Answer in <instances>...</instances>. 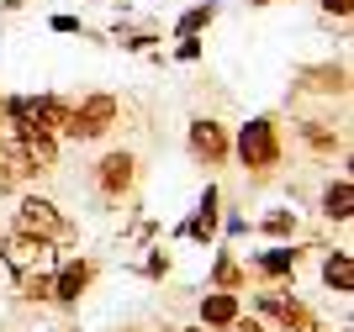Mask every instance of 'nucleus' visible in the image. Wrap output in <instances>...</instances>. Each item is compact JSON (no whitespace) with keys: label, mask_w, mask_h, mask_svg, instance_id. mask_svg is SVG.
I'll list each match as a JSON object with an SVG mask.
<instances>
[{"label":"nucleus","mask_w":354,"mask_h":332,"mask_svg":"<svg viewBox=\"0 0 354 332\" xmlns=\"http://www.w3.org/2000/svg\"><path fill=\"white\" fill-rule=\"evenodd\" d=\"M323 6V16H333V21H349V11H354V0H317Z\"/></svg>","instance_id":"20"},{"label":"nucleus","mask_w":354,"mask_h":332,"mask_svg":"<svg viewBox=\"0 0 354 332\" xmlns=\"http://www.w3.org/2000/svg\"><path fill=\"white\" fill-rule=\"evenodd\" d=\"M233 332H265V322H254V317H238Z\"/></svg>","instance_id":"25"},{"label":"nucleus","mask_w":354,"mask_h":332,"mask_svg":"<svg viewBox=\"0 0 354 332\" xmlns=\"http://www.w3.org/2000/svg\"><path fill=\"white\" fill-rule=\"evenodd\" d=\"M185 148H191V159L201 164L207 174H217L222 164L233 159V132L222 127L217 116H196L191 132H185Z\"/></svg>","instance_id":"5"},{"label":"nucleus","mask_w":354,"mask_h":332,"mask_svg":"<svg viewBox=\"0 0 354 332\" xmlns=\"http://www.w3.org/2000/svg\"><path fill=\"white\" fill-rule=\"evenodd\" d=\"M191 332H207V327H191Z\"/></svg>","instance_id":"29"},{"label":"nucleus","mask_w":354,"mask_h":332,"mask_svg":"<svg viewBox=\"0 0 354 332\" xmlns=\"http://www.w3.org/2000/svg\"><path fill=\"white\" fill-rule=\"evenodd\" d=\"M53 253H59L53 243L27 237V232H6L0 237V259H6L11 275H43V269H53Z\"/></svg>","instance_id":"6"},{"label":"nucleus","mask_w":354,"mask_h":332,"mask_svg":"<svg viewBox=\"0 0 354 332\" xmlns=\"http://www.w3.org/2000/svg\"><path fill=\"white\" fill-rule=\"evenodd\" d=\"M323 285L339 290V295H349V290H354V259H349V248H333V253L323 259Z\"/></svg>","instance_id":"15"},{"label":"nucleus","mask_w":354,"mask_h":332,"mask_svg":"<svg viewBox=\"0 0 354 332\" xmlns=\"http://www.w3.org/2000/svg\"><path fill=\"white\" fill-rule=\"evenodd\" d=\"M243 285H249V264H238L233 253L222 248V253H217V264H212V290H233V295H238Z\"/></svg>","instance_id":"16"},{"label":"nucleus","mask_w":354,"mask_h":332,"mask_svg":"<svg viewBox=\"0 0 354 332\" xmlns=\"http://www.w3.org/2000/svg\"><path fill=\"white\" fill-rule=\"evenodd\" d=\"M175 58H180V64H196V58H201V37H180Z\"/></svg>","instance_id":"21"},{"label":"nucleus","mask_w":354,"mask_h":332,"mask_svg":"<svg viewBox=\"0 0 354 332\" xmlns=\"http://www.w3.org/2000/svg\"><path fill=\"white\" fill-rule=\"evenodd\" d=\"M0 121H6V95H0Z\"/></svg>","instance_id":"28"},{"label":"nucleus","mask_w":354,"mask_h":332,"mask_svg":"<svg viewBox=\"0 0 354 332\" xmlns=\"http://www.w3.org/2000/svg\"><path fill=\"white\" fill-rule=\"evenodd\" d=\"M233 159L243 164L254 179H270V174L281 169V159H286L281 121H275V116H254V121H243V127L233 132Z\"/></svg>","instance_id":"1"},{"label":"nucleus","mask_w":354,"mask_h":332,"mask_svg":"<svg viewBox=\"0 0 354 332\" xmlns=\"http://www.w3.org/2000/svg\"><path fill=\"white\" fill-rule=\"evenodd\" d=\"M212 21H217V6L207 0V6H191V11L180 16L175 32H180V37H201V27H212Z\"/></svg>","instance_id":"19"},{"label":"nucleus","mask_w":354,"mask_h":332,"mask_svg":"<svg viewBox=\"0 0 354 332\" xmlns=\"http://www.w3.org/2000/svg\"><path fill=\"white\" fill-rule=\"evenodd\" d=\"M291 332H323V327H317V317H301V322H296Z\"/></svg>","instance_id":"26"},{"label":"nucleus","mask_w":354,"mask_h":332,"mask_svg":"<svg viewBox=\"0 0 354 332\" xmlns=\"http://www.w3.org/2000/svg\"><path fill=\"white\" fill-rule=\"evenodd\" d=\"M53 32H85V21L80 16H53Z\"/></svg>","instance_id":"23"},{"label":"nucleus","mask_w":354,"mask_h":332,"mask_svg":"<svg viewBox=\"0 0 354 332\" xmlns=\"http://www.w3.org/2000/svg\"><path fill=\"white\" fill-rule=\"evenodd\" d=\"M265 6H281V0H254V11H265Z\"/></svg>","instance_id":"27"},{"label":"nucleus","mask_w":354,"mask_h":332,"mask_svg":"<svg viewBox=\"0 0 354 332\" xmlns=\"http://www.w3.org/2000/svg\"><path fill=\"white\" fill-rule=\"evenodd\" d=\"M95 195H101L106 206H122L138 195V153L133 148H111V153H101V164H95Z\"/></svg>","instance_id":"3"},{"label":"nucleus","mask_w":354,"mask_h":332,"mask_svg":"<svg viewBox=\"0 0 354 332\" xmlns=\"http://www.w3.org/2000/svg\"><path fill=\"white\" fill-rule=\"evenodd\" d=\"M259 311H265V317H275L286 332H291L301 317H312V311H307L301 301H296V295H259Z\"/></svg>","instance_id":"17"},{"label":"nucleus","mask_w":354,"mask_h":332,"mask_svg":"<svg viewBox=\"0 0 354 332\" xmlns=\"http://www.w3.org/2000/svg\"><path fill=\"white\" fill-rule=\"evenodd\" d=\"M16 153H21V164H27V174H48V169H59V137L43 127H32L21 132V137H11Z\"/></svg>","instance_id":"8"},{"label":"nucleus","mask_w":354,"mask_h":332,"mask_svg":"<svg viewBox=\"0 0 354 332\" xmlns=\"http://www.w3.org/2000/svg\"><path fill=\"white\" fill-rule=\"evenodd\" d=\"M16 185H21V179H16V174H11V169H6V164H0V195H11V190H16Z\"/></svg>","instance_id":"24"},{"label":"nucleus","mask_w":354,"mask_h":332,"mask_svg":"<svg viewBox=\"0 0 354 332\" xmlns=\"http://www.w3.org/2000/svg\"><path fill=\"white\" fill-rule=\"evenodd\" d=\"M301 143L317 153V159H333V153H344V132L339 127H328V121H301Z\"/></svg>","instance_id":"14"},{"label":"nucleus","mask_w":354,"mask_h":332,"mask_svg":"<svg viewBox=\"0 0 354 332\" xmlns=\"http://www.w3.org/2000/svg\"><path fill=\"white\" fill-rule=\"evenodd\" d=\"M296 85H301V90L312 85V95H328V101L339 95V101H344V95H349V69H344V64H317V69H307Z\"/></svg>","instance_id":"12"},{"label":"nucleus","mask_w":354,"mask_h":332,"mask_svg":"<svg viewBox=\"0 0 354 332\" xmlns=\"http://www.w3.org/2000/svg\"><path fill=\"white\" fill-rule=\"evenodd\" d=\"M259 232H265V237H296V232H301V217H296L291 206H275V211H265V217H259Z\"/></svg>","instance_id":"18"},{"label":"nucleus","mask_w":354,"mask_h":332,"mask_svg":"<svg viewBox=\"0 0 354 332\" xmlns=\"http://www.w3.org/2000/svg\"><path fill=\"white\" fill-rule=\"evenodd\" d=\"M238 317H243V295H233V290H212L207 301H201V327L207 332L233 327Z\"/></svg>","instance_id":"11"},{"label":"nucleus","mask_w":354,"mask_h":332,"mask_svg":"<svg viewBox=\"0 0 354 332\" xmlns=\"http://www.w3.org/2000/svg\"><path fill=\"white\" fill-rule=\"evenodd\" d=\"M11 232L43 237V243H53V248H59L64 237H74L69 217H64V211L48 201V195H21V201H16V227H11Z\"/></svg>","instance_id":"4"},{"label":"nucleus","mask_w":354,"mask_h":332,"mask_svg":"<svg viewBox=\"0 0 354 332\" xmlns=\"http://www.w3.org/2000/svg\"><path fill=\"white\" fill-rule=\"evenodd\" d=\"M16 111L27 116L32 127L64 137V121H69V101H64V95H16Z\"/></svg>","instance_id":"7"},{"label":"nucleus","mask_w":354,"mask_h":332,"mask_svg":"<svg viewBox=\"0 0 354 332\" xmlns=\"http://www.w3.org/2000/svg\"><path fill=\"white\" fill-rule=\"evenodd\" d=\"M323 222H333V227H349L354 222V179L349 174H333L323 185Z\"/></svg>","instance_id":"10"},{"label":"nucleus","mask_w":354,"mask_h":332,"mask_svg":"<svg viewBox=\"0 0 354 332\" xmlns=\"http://www.w3.org/2000/svg\"><path fill=\"white\" fill-rule=\"evenodd\" d=\"M301 253H307L301 243H281V248H265V253L254 259V269H259L265 280H286V275H296V264H301Z\"/></svg>","instance_id":"13"},{"label":"nucleus","mask_w":354,"mask_h":332,"mask_svg":"<svg viewBox=\"0 0 354 332\" xmlns=\"http://www.w3.org/2000/svg\"><path fill=\"white\" fill-rule=\"evenodd\" d=\"M143 275H148V280H159V275H169V253H148V264H143Z\"/></svg>","instance_id":"22"},{"label":"nucleus","mask_w":354,"mask_h":332,"mask_svg":"<svg viewBox=\"0 0 354 332\" xmlns=\"http://www.w3.org/2000/svg\"><path fill=\"white\" fill-rule=\"evenodd\" d=\"M117 116H122V101L111 95V90H90V95H80V101L69 106L64 137H74V143H95V137H106V132L117 127Z\"/></svg>","instance_id":"2"},{"label":"nucleus","mask_w":354,"mask_h":332,"mask_svg":"<svg viewBox=\"0 0 354 332\" xmlns=\"http://www.w3.org/2000/svg\"><path fill=\"white\" fill-rule=\"evenodd\" d=\"M48 280H53V306H74L90 290V280H95V264L90 259H64Z\"/></svg>","instance_id":"9"}]
</instances>
